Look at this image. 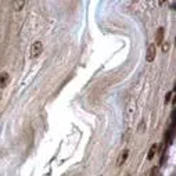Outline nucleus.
I'll list each match as a JSON object with an SVG mask.
<instances>
[{
    "instance_id": "1",
    "label": "nucleus",
    "mask_w": 176,
    "mask_h": 176,
    "mask_svg": "<svg viewBox=\"0 0 176 176\" xmlns=\"http://www.w3.org/2000/svg\"><path fill=\"white\" fill-rule=\"evenodd\" d=\"M42 53H43V43L35 42L32 45V47H31V57H32V58H36V57H39Z\"/></svg>"
},
{
    "instance_id": "2",
    "label": "nucleus",
    "mask_w": 176,
    "mask_h": 176,
    "mask_svg": "<svg viewBox=\"0 0 176 176\" xmlns=\"http://www.w3.org/2000/svg\"><path fill=\"white\" fill-rule=\"evenodd\" d=\"M155 54H157V47H155L154 43L148 45V49H147V53H146V60L148 62H152L155 58Z\"/></svg>"
},
{
    "instance_id": "3",
    "label": "nucleus",
    "mask_w": 176,
    "mask_h": 176,
    "mask_svg": "<svg viewBox=\"0 0 176 176\" xmlns=\"http://www.w3.org/2000/svg\"><path fill=\"white\" fill-rule=\"evenodd\" d=\"M128 157H129V150H123V151L119 154V157H118V160H117V165H118V166H122L123 164L126 162V160H128Z\"/></svg>"
},
{
    "instance_id": "4",
    "label": "nucleus",
    "mask_w": 176,
    "mask_h": 176,
    "mask_svg": "<svg viewBox=\"0 0 176 176\" xmlns=\"http://www.w3.org/2000/svg\"><path fill=\"white\" fill-rule=\"evenodd\" d=\"M8 82H10V75L7 72H2L0 74V89H4L8 85Z\"/></svg>"
},
{
    "instance_id": "5",
    "label": "nucleus",
    "mask_w": 176,
    "mask_h": 176,
    "mask_svg": "<svg viewBox=\"0 0 176 176\" xmlns=\"http://www.w3.org/2000/svg\"><path fill=\"white\" fill-rule=\"evenodd\" d=\"M164 35H165V29H164V28H158L157 35H155V42H157V45H161V43L164 42Z\"/></svg>"
},
{
    "instance_id": "6",
    "label": "nucleus",
    "mask_w": 176,
    "mask_h": 176,
    "mask_svg": "<svg viewBox=\"0 0 176 176\" xmlns=\"http://www.w3.org/2000/svg\"><path fill=\"white\" fill-rule=\"evenodd\" d=\"M158 150H160V146H158L157 143L152 144L151 148H150V151H148V155H147V158H148V160H152V158L155 157V154L158 152Z\"/></svg>"
},
{
    "instance_id": "7",
    "label": "nucleus",
    "mask_w": 176,
    "mask_h": 176,
    "mask_svg": "<svg viewBox=\"0 0 176 176\" xmlns=\"http://www.w3.org/2000/svg\"><path fill=\"white\" fill-rule=\"evenodd\" d=\"M161 45H162V53H168L169 49H171V43L169 42H162Z\"/></svg>"
},
{
    "instance_id": "8",
    "label": "nucleus",
    "mask_w": 176,
    "mask_h": 176,
    "mask_svg": "<svg viewBox=\"0 0 176 176\" xmlns=\"http://www.w3.org/2000/svg\"><path fill=\"white\" fill-rule=\"evenodd\" d=\"M148 176H158V168L157 166H152L151 171L148 172Z\"/></svg>"
},
{
    "instance_id": "9",
    "label": "nucleus",
    "mask_w": 176,
    "mask_h": 176,
    "mask_svg": "<svg viewBox=\"0 0 176 176\" xmlns=\"http://www.w3.org/2000/svg\"><path fill=\"white\" fill-rule=\"evenodd\" d=\"M14 4H15V10L19 11V10H21V8L25 6V2H15Z\"/></svg>"
},
{
    "instance_id": "10",
    "label": "nucleus",
    "mask_w": 176,
    "mask_h": 176,
    "mask_svg": "<svg viewBox=\"0 0 176 176\" xmlns=\"http://www.w3.org/2000/svg\"><path fill=\"white\" fill-rule=\"evenodd\" d=\"M144 128H146V122H144V121H141L140 125H139V128H137L139 133H143V132H144Z\"/></svg>"
},
{
    "instance_id": "11",
    "label": "nucleus",
    "mask_w": 176,
    "mask_h": 176,
    "mask_svg": "<svg viewBox=\"0 0 176 176\" xmlns=\"http://www.w3.org/2000/svg\"><path fill=\"white\" fill-rule=\"evenodd\" d=\"M171 100H172V93H171V92H168V93H166V96H165V103L168 104Z\"/></svg>"
},
{
    "instance_id": "12",
    "label": "nucleus",
    "mask_w": 176,
    "mask_h": 176,
    "mask_svg": "<svg viewBox=\"0 0 176 176\" xmlns=\"http://www.w3.org/2000/svg\"><path fill=\"white\" fill-rule=\"evenodd\" d=\"M175 6H176V3H175V2H171V7H172V10H175Z\"/></svg>"
},
{
    "instance_id": "13",
    "label": "nucleus",
    "mask_w": 176,
    "mask_h": 176,
    "mask_svg": "<svg viewBox=\"0 0 176 176\" xmlns=\"http://www.w3.org/2000/svg\"><path fill=\"white\" fill-rule=\"evenodd\" d=\"M126 176H131V175H126Z\"/></svg>"
}]
</instances>
